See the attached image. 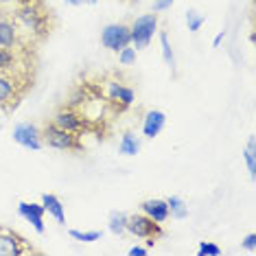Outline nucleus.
Here are the masks:
<instances>
[{
  "instance_id": "nucleus-1",
  "label": "nucleus",
  "mask_w": 256,
  "mask_h": 256,
  "mask_svg": "<svg viewBox=\"0 0 256 256\" xmlns=\"http://www.w3.org/2000/svg\"><path fill=\"white\" fill-rule=\"evenodd\" d=\"M158 33V14H142L138 18H134L130 24V38H132V46L136 50L149 48L151 40Z\"/></svg>"
},
{
  "instance_id": "nucleus-2",
  "label": "nucleus",
  "mask_w": 256,
  "mask_h": 256,
  "mask_svg": "<svg viewBox=\"0 0 256 256\" xmlns=\"http://www.w3.org/2000/svg\"><path fill=\"white\" fill-rule=\"evenodd\" d=\"M125 232H130L136 238H147V248H154L156 238H160L164 234L162 224H156L151 217H147L144 212L138 214H127V224H125Z\"/></svg>"
},
{
  "instance_id": "nucleus-3",
  "label": "nucleus",
  "mask_w": 256,
  "mask_h": 256,
  "mask_svg": "<svg viewBox=\"0 0 256 256\" xmlns=\"http://www.w3.org/2000/svg\"><path fill=\"white\" fill-rule=\"evenodd\" d=\"M16 22L24 28V33H31V36L42 38V36L48 33V28H46L44 11L40 7H36V4H31V2L22 4V7L16 11Z\"/></svg>"
},
{
  "instance_id": "nucleus-4",
  "label": "nucleus",
  "mask_w": 256,
  "mask_h": 256,
  "mask_svg": "<svg viewBox=\"0 0 256 256\" xmlns=\"http://www.w3.org/2000/svg\"><path fill=\"white\" fill-rule=\"evenodd\" d=\"M42 142L50 149H57V151H74L79 149V142H77V134H70L62 127H57L53 120L46 123L42 127Z\"/></svg>"
},
{
  "instance_id": "nucleus-5",
  "label": "nucleus",
  "mask_w": 256,
  "mask_h": 256,
  "mask_svg": "<svg viewBox=\"0 0 256 256\" xmlns=\"http://www.w3.org/2000/svg\"><path fill=\"white\" fill-rule=\"evenodd\" d=\"M101 44L106 46L112 53H118L125 46L132 44L130 38V24H123V22H114V24H108L101 31Z\"/></svg>"
},
{
  "instance_id": "nucleus-6",
  "label": "nucleus",
  "mask_w": 256,
  "mask_h": 256,
  "mask_svg": "<svg viewBox=\"0 0 256 256\" xmlns=\"http://www.w3.org/2000/svg\"><path fill=\"white\" fill-rule=\"evenodd\" d=\"M14 142H18L20 147L31 149V151H40L44 147L42 142V134L33 123H18L14 127Z\"/></svg>"
},
{
  "instance_id": "nucleus-7",
  "label": "nucleus",
  "mask_w": 256,
  "mask_h": 256,
  "mask_svg": "<svg viewBox=\"0 0 256 256\" xmlns=\"http://www.w3.org/2000/svg\"><path fill=\"white\" fill-rule=\"evenodd\" d=\"M18 214L24 221L36 228L38 234H44L46 226H44V206L42 204H36V202H20L18 204Z\"/></svg>"
},
{
  "instance_id": "nucleus-8",
  "label": "nucleus",
  "mask_w": 256,
  "mask_h": 256,
  "mask_svg": "<svg viewBox=\"0 0 256 256\" xmlns=\"http://www.w3.org/2000/svg\"><path fill=\"white\" fill-rule=\"evenodd\" d=\"M53 123L62 130L70 132V134H79L81 130L86 127V120L81 118V114H77L72 108H62L57 110L55 116H53Z\"/></svg>"
},
{
  "instance_id": "nucleus-9",
  "label": "nucleus",
  "mask_w": 256,
  "mask_h": 256,
  "mask_svg": "<svg viewBox=\"0 0 256 256\" xmlns=\"http://www.w3.org/2000/svg\"><path fill=\"white\" fill-rule=\"evenodd\" d=\"M106 88H108V98L118 108H130L136 101V92L123 84H118V81H108Z\"/></svg>"
},
{
  "instance_id": "nucleus-10",
  "label": "nucleus",
  "mask_w": 256,
  "mask_h": 256,
  "mask_svg": "<svg viewBox=\"0 0 256 256\" xmlns=\"http://www.w3.org/2000/svg\"><path fill=\"white\" fill-rule=\"evenodd\" d=\"M164 125H166V114L162 112V110H149L142 118V136L154 140V138L164 130Z\"/></svg>"
},
{
  "instance_id": "nucleus-11",
  "label": "nucleus",
  "mask_w": 256,
  "mask_h": 256,
  "mask_svg": "<svg viewBox=\"0 0 256 256\" xmlns=\"http://www.w3.org/2000/svg\"><path fill=\"white\" fill-rule=\"evenodd\" d=\"M24 241L9 230H0V256H20L24 254Z\"/></svg>"
},
{
  "instance_id": "nucleus-12",
  "label": "nucleus",
  "mask_w": 256,
  "mask_h": 256,
  "mask_svg": "<svg viewBox=\"0 0 256 256\" xmlns=\"http://www.w3.org/2000/svg\"><path fill=\"white\" fill-rule=\"evenodd\" d=\"M140 210L151 217L156 224H164L168 221V204L166 200H144L140 204Z\"/></svg>"
},
{
  "instance_id": "nucleus-13",
  "label": "nucleus",
  "mask_w": 256,
  "mask_h": 256,
  "mask_svg": "<svg viewBox=\"0 0 256 256\" xmlns=\"http://www.w3.org/2000/svg\"><path fill=\"white\" fill-rule=\"evenodd\" d=\"M44 206V212H48L50 217H53L60 226H66V208H64L62 200L53 193H44L42 195V202H40Z\"/></svg>"
},
{
  "instance_id": "nucleus-14",
  "label": "nucleus",
  "mask_w": 256,
  "mask_h": 256,
  "mask_svg": "<svg viewBox=\"0 0 256 256\" xmlns=\"http://www.w3.org/2000/svg\"><path fill=\"white\" fill-rule=\"evenodd\" d=\"M18 46V26L9 18H0V48H16Z\"/></svg>"
},
{
  "instance_id": "nucleus-15",
  "label": "nucleus",
  "mask_w": 256,
  "mask_h": 256,
  "mask_svg": "<svg viewBox=\"0 0 256 256\" xmlns=\"http://www.w3.org/2000/svg\"><path fill=\"white\" fill-rule=\"evenodd\" d=\"M140 147H142L140 136H136L134 132H125L123 136H120L118 151L123 156H138V154H140Z\"/></svg>"
},
{
  "instance_id": "nucleus-16",
  "label": "nucleus",
  "mask_w": 256,
  "mask_h": 256,
  "mask_svg": "<svg viewBox=\"0 0 256 256\" xmlns=\"http://www.w3.org/2000/svg\"><path fill=\"white\" fill-rule=\"evenodd\" d=\"M166 204H168V217L180 219V221L188 217V206H186V202L180 195H171L166 200Z\"/></svg>"
},
{
  "instance_id": "nucleus-17",
  "label": "nucleus",
  "mask_w": 256,
  "mask_h": 256,
  "mask_svg": "<svg viewBox=\"0 0 256 256\" xmlns=\"http://www.w3.org/2000/svg\"><path fill=\"white\" fill-rule=\"evenodd\" d=\"M125 224H127V214L120 210H112L108 217V228L114 234H125Z\"/></svg>"
},
{
  "instance_id": "nucleus-18",
  "label": "nucleus",
  "mask_w": 256,
  "mask_h": 256,
  "mask_svg": "<svg viewBox=\"0 0 256 256\" xmlns=\"http://www.w3.org/2000/svg\"><path fill=\"white\" fill-rule=\"evenodd\" d=\"M204 24H206V16H204V14H200L197 9H188V11H186V26H188L190 33H197Z\"/></svg>"
},
{
  "instance_id": "nucleus-19",
  "label": "nucleus",
  "mask_w": 256,
  "mask_h": 256,
  "mask_svg": "<svg viewBox=\"0 0 256 256\" xmlns=\"http://www.w3.org/2000/svg\"><path fill=\"white\" fill-rule=\"evenodd\" d=\"M254 136H250L248 140V147H246V154H243V158H246V164H248V173L250 178H256V147H254Z\"/></svg>"
},
{
  "instance_id": "nucleus-20",
  "label": "nucleus",
  "mask_w": 256,
  "mask_h": 256,
  "mask_svg": "<svg viewBox=\"0 0 256 256\" xmlns=\"http://www.w3.org/2000/svg\"><path fill=\"white\" fill-rule=\"evenodd\" d=\"M160 46H162V57H164L166 66L171 68V70H176V55H173V46L168 42V36L164 31L160 33Z\"/></svg>"
},
{
  "instance_id": "nucleus-21",
  "label": "nucleus",
  "mask_w": 256,
  "mask_h": 256,
  "mask_svg": "<svg viewBox=\"0 0 256 256\" xmlns=\"http://www.w3.org/2000/svg\"><path fill=\"white\" fill-rule=\"evenodd\" d=\"M14 92H16L14 79L7 77V74H0V106H2V103H7L9 98L14 96Z\"/></svg>"
},
{
  "instance_id": "nucleus-22",
  "label": "nucleus",
  "mask_w": 256,
  "mask_h": 256,
  "mask_svg": "<svg viewBox=\"0 0 256 256\" xmlns=\"http://www.w3.org/2000/svg\"><path fill=\"white\" fill-rule=\"evenodd\" d=\"M70 236L74 241H81V243H94L103 236L101 230H90V232H81V230H70Z\"/></svg>"
},
{
  "instance_id": "nucleus-23",
  "label": "nucleus",
  "mask_w": 256,
  "mask_h": 256,
  "mask_svg": "<svg viewBox=\"0 0 256 256\" xmlns=\"http://www.w3.org/2000/svg\"><path fill=\"white\" fill-rule=\"evenodd\" d=\"M136 60H138V50L134 48L132 44L125 46L123 50H118V64H120V66H134Z\"/></svg>"
},
{
  "instance_id": "nucleus-24",
  "label": "nucleus",
  "mask_w": 256,
  "mask_h": 256,
  "mask_svg": "<svg viewBox=\"0 0 256 256\" xmlns=\"http://www.w3.org/2000/svg\"><path fill=\"white\" fill-rule=\"evenodd\" d=\"M197 254L200 256H221V248L212 241H200V248H197Z\"/></svg>"
},
{
  "instance_id": "nucleus-25",
  "label": "nucleus",
  "mask_w": 256,
  "mask_h": 256,
  "mask_svg": "<svg viewBox=\"0 0 256 256\" xmlns=\"http://www.w3.org/2000/svg\"><path fill=\"white\" fill-rule=\"evenodd\" d=\"M14 64V53L9 48H0V70H7Z\"/></svg>"
},
{
  "instance_id": "nucleus-26",
  "label": "nucleus",
  "mask_w": 256,
  "mask_h": 256,
  "mask_svg": "<svg viewBox=\"0 0 256 256\" xmlns=\"http://www.w3.org/2000/svg\"><path fill=\"white\" fill-rule=\"evenodd\" d=\"M173 2L176 0H154V14H160V11H166V9H171L173 7Z\"/></svg>"
},
{
  "instance_id": "nucleus-27",
  "label": "nucleus",
  "mask_w": 256,
  "mask_h": 256,
  "mask_svg": "<svg viewBox=\"0 0 256 256\" xmlns=\"http://www.w3.org/2000/svg\"><path fill=\"white\" fill-rule=\"evenodd\" d=\"M243 248L250 250V252H256V234L254 232H250V234L243 238Z\"/></svg>"
},
{
  "instance_id": "nucleus-28",
  "label": "nucleus",
  "mask_w": 256,
  "mask_h": 256,
  "mask_svg": "<svg viewBox=\"0 0 256 256\" xmlns=\"http://www.w3.org/2000/svg\"><path fill=\"white\" fill-rule=\"evenodd\" d=\"M149 252V248H142V246H134L132 250H130V256H144Z\"/></svg>"
},
{
  "instance_id": "nucleus-29",
  "label": "nucleus",
  "mask_w": 256,
  "mask_h": 256,
  "mask_svg": "<svg viewBox=\"0 0 256 256\" xmlns=\"http://www.w3.org/2000/svg\"><path fill=\"white\" fill-rule=\"evenodd\" d=\"M72 7H81V4H96V0H66Z\"/></svg>"
},
{
  "instance_id": "nucleus-30",
  "label": "nucleus",
  "mask_w": 256,
  "mask_h": 256,
  "mask_svg": "<svg viewBox=\"0 0 256 256\" xmlns=\"http://www.w3.org/2000/svg\"><path fill=\"white\" fill-rule=\"evenodd\" d=\"M224 38H226V31H219V33H217V38L212 40V46H214V48H219V44L224 42Z\"/></svg>"
},
{
  "instance_id": "nucleus-31",
  "label": "nucleus",
  "mask_w": 256,
  "mask_h": 256,
  "mask_svg": "<svg viewBox=\"0 0 256 256\" xmlns=\"http://www.w3.org/2000/svg\"><path fill=\"white\" fill-rule=\"evenodd\" d=\"M16 0H0V4H14Z\"/></svg>"
}]
</instances>
